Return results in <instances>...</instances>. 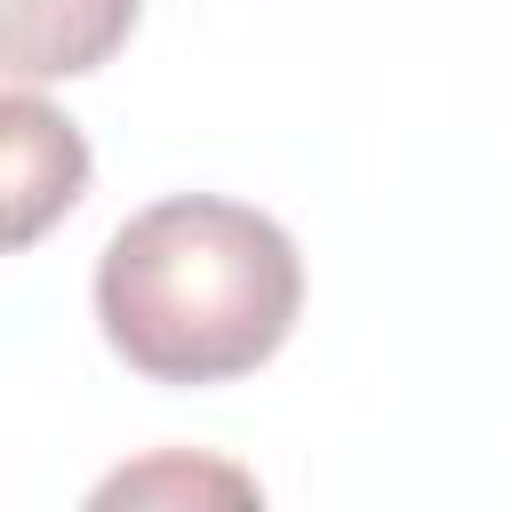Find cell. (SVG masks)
I'll list each match as a JSON object with an SVG mask.
<instances>
[{"label": "cell", "instance_id": "3957f363", "mask_svg": "<svg viewBox=\"0 0 512 512\" xmlns=\"http://www.w3.org/2000/svg\"><path fill=\"white\" fill-rule=\"evenodd\" d=\"M136 8L144 0H8V80L40 88L112 64L136 32Z\"/></svg>", "mask_w": 512, "mask_h": 512}, {"label": "cell", "instance_id": "6da1fadb", "mask_svg": "<svg viewBox=\"0 0 512 512\" xmlns=\"http://www.w3.org/2000/svg\"><path fill=\"white\" fill-rule=\"evenodd\" d=\"M304 312L296 240L216 192L136 208L96 256V328L144 384L256 376Z\"/></svg>", "mask_w": 512, "mask_h": 512}, {"label": "cell", "instance_id": "7a4b0ae2", "mask_svg": "<svg viewBox=\"0 0 512 512\" xmlns=\"http://www.w3.org/2000/svg\"><path fill=\"white\" fill-rule=\"evenodd\" d=\"M8 128V240L32 248L56 216H72V200L88 192V144L64 112H48L32 88H8L0 104Z\"/></svg>", "mask_w": 512, "mask_h": 512}]
</instances>
